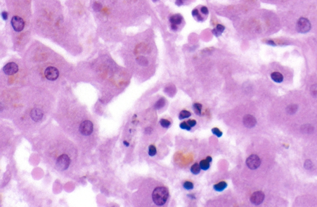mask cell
Instances as JSON below:
<instances>
[{
    "mask_svg": "<svg viewBox=\"0 0 317 207\" xmlns=\"http://www.w3.org/2000/svg\"><path fill=\"white\" fill-rule=\"evenodd\" d=\"M227 183L226 182L222 181V182H220L218 184L214 185V189L215 191H216L218 192H221V191H224V189H225L227 187Z\"/></svg>",
    "mask_w": 317,
    "mask_h": 207,
    "instance_id": "2e32d148",
    "label": "cell"
},
{
    "mask_svg": "<svg viewBox=\"0 0 317 207\" xmlns=\"http://www.w3.org/2000/svg\"><path fill=\"white\" fill-rule=\"evenodd\" d=\"M201 169L200 165H198V163H195L191 167L190 171L193 174H198V173H200Z\"/></svg>",
    "mask_w": 317,
    "mask_h": 207,
    "instance_id": "cb8c5ba5",
    "label": "cell"
},
{
    "mask_svg": "<svg viewBox=\"0 0 317 207\" xmlns=\"http://www.w3.org/2000/svg\"><path fill=\"white\" fill-rule=\"evenodd\" d=\"M45 76L48 80L51 81H56L59 76V71L56 68L50 66L48 67L45 70Z\"/></svg>",
    "mask_w": 317,
    "mask_h": 207,
    "instance_id": "ba28073f",
    "label": "cell"
},
{
    "mask_svg": "<svg viewBox=\"0 0 317 207\" xmlns=\"http://www.w3.org/2000/svg\"><path fill=\"white\" fill-rule=\"evenodd\" d=\"M165 105V100L164 98H161L158 99L154 105V108L157 109L162 108Z\"/></svg>",
    "mask_w": 317,
    "mask_h": 207,
    "instance_id": "ffe728a7",
    "label": "cell"
},
{
    "mask_svg": "<svg viewBox=\"0 0 317 207\" xmlns=\"http://www.w3.org/2000/svg\"><path fill=\"white\" fill-rule=\"evenodd\" d=\"M1 17H2V18L3 19V20H6L8 19V12H6V11H3V12H2V13H1Z\"/></svg>",
    "mask_w": 317,
    "mask_h": 207,
    "instance_id": "d590c367",
    "label": "cell"
},
{
    "mask_svg": "<svg viewBox=\"0 0 317 207\" xmlns=\"http://www.w3.org/2000/svg\"><path fill=\"white\" fill-rule=\"evenodd\" d=\"M30 115L33 121L36 122H38L42 119L43 114V112L40 109L34 108L32 109Z\"/></svg>",
    "mask_w": 317,
    "mask_h": 207,
    "instance_id": "7c38bea8",
    "label": "cell"
},
{
    "mask_svg": "<svg viewBox=\"0 0 317 207\" xmlns=\"http://www.w3.org/2000/svg\"><path fill=\"white\" fill-rule=\"evenodd\" d=\"M191 14L193 17H194V19L198 22H202L204 19V17H202V16L200 14L199 11H198L197 9H194V10L192 11Z\"/></svg>",
    "mask_w": 317,
    "mask_h": 207,
    "instance_id": "e0dca14e",
    "label": "cell"
},
{
    "mask_svg": "<svg viewBox=\"0 0 317 207\" xmlns=\"http://www.w3.org/2000/svg\"><path fill=\"white\" fill-rule=\"evenodd\" d=\"M3 70L4 74L10 76V75H13L17 73L19 70V68L16 63L11 62L4 66Z\"/></svg>",
    "mask_w": 317,
    "mask_h": 207,
    "instance_id": "30bf717a",
    "label": "cell"
},
{
    "mask_svg": "<svg viewBox=\"0 0 317 207\" xmlns=\"http://www.w3.org/2000/svg\"><path fill=\"white\" fill-rule=\"evenodd\" d=\"M311 29V24L309 19L305 17H301L298 19L296 25L297 31L301 33H305L310 31Z\"/></svg>",
    "mask_w": 317,
    "mask_h": 207,
    "instance_id": "3957f363",
    "label": "cell"
},
{
    "mask_svg": "<svg viewBox=\"0 0 317 207\" xmlns=\"http://www.w3.org/2000/svg\"><path fill=\"white\" fill-rule=\"evenodd\" d=\"M151 130H152L151 129V128H149H149H147V129H146V133H148V134H150V133H151Z\"/></svg>",
    "mask_w": 317,
    "mask_h": 207,
    "instance_id": "f35d334b",
    "label": "cell"
},
{
    "mask_svg": "<svg viewBox=\"0 0 317 207\" xmlns=\"http://www.w3.org/2000/svg\"><path fill=\"white\" fill-rule=\"evenodd\" d=\"M298 109V106L297 105H290L286 108V112L289 114H294L296 113Z\"/></svg>",
    "mask_w": 317,
    "mask_h": 207,
    "instance_id": "ac0fdd59",
    "label": "cell"
},
{
    "mask_svg": "<svg viewBox=\"0 0 317 207\" xmlns=\"http://www.w3.org/2000/svg\"><path fill=\"white\" fill-rule=\"evenodd\" d=\"M266 43H267V44H268V45H273V46L275 45L274 42L272 40H268V41L266 42Z\"/></svg>",
    "mask_w": 317,
    "mask_h": 207,
    "instance_id": "74e56055",
    "label": "cell"
},
{
    "mask_svg": "<svg viewBox=\"0 0 317 207\" xmlns=\"http://www.w3.org/2000/svg\"><path fill=\"white\" fill-rule=\"evenodd\" d=\"M136 61H137V63L139 65L143 66H147L149 64L148 60L147 59V58H146L144 56H139V58H138L137 59H136Z\"/></svg>",
    "mask_w": 317,
    "mask_h": 207,
    "instance_id": "7402d4cb",
    "label": "cell"
},
{
    "mask_svg": "<svg viewBox=\"0 0 317 207\" xmlns=\"http://www.w3.org/2000/svg\"><path fill=\"white\" fill-rule=\"evenodd\" d=\"M183 1L185 2V0H183Z\"/></svg>",
    "mask_w": 317,
    "mask_h": 207,
    "instance_id": "7bdbcfd3",
    "label": "cell"
},
{
    "mask_svg": "<svg viewBox=\"0 0 317 207\" xmlns=\"http://www.w3.org/2000/svg\"><path fill=\"white\" fill-rule=\"evenodd\" d=\"M271 77L272 80L277 83L282 82L283 81V79H284V77L283 75L278 72H272L271 75Z\"/></svg>",
    "mask_w": 317,
    "mask_h": 207,
    "instance_id": "5bb4252c",
    "label": "cell"
},
{
    "mask_svg": "<svg viewBox=\"0 0 317 207\" xmlns=\"http://www.w3.org/2000/svg\"><path fill=\"white\" fill-rule=\"evenodd\" d=\"M183 186L187 190H191V189H193V187H194V185H193L191 182L186 181L183 183Z\"/></svg>",
    "mask_w": 317,
    "mask_h": 207,
    "instance_id": "f1b7e54d",
    "label": "cell"
},
{
    "mask_svg": "<svg viewBox=\"0 0 317 207\" xmlns=\"http://www.w3.org/2000/svg\"><path fill=\"white\" fill-rule=\"evenodd\" d=\"M93 123L89 120H85L82 121L81 123L79 129V130L81 133V134L85 136L90 135L92 133V132H93Z\"/></svg>",
    "mask_w": 317,
    "mask_h": 207,
    "instance_id": "277c9868",
    "label": "cell"
},
{
    "mask_svg": "<svg viewBox=\"0 0 317 207\" xmlns=\"http://www.w3.org/2000/svg\"><path fill=\"white\" fill-rule=\"evenodd\" d=\"M12 27L16 32H21L24 28V21L19 16H13L11 19Z\"/></svg>",
    "mask_w": 317,
    "mask_h": 207,
    "instance_id": "52a82bcc",
    "label": "cell"
},
{
    "mask_svg": "<svg viewBox=\"0 0 317 207\" xmlns=\"http://www.w3.org/2000/svg\"><path fill=\"white\" fill-rule=\"evenodd\" d=\"M193 109H194L195 113L198 114V115H201V110H202V105L201 104L199 103H195L193 105Z\"/></svg>",
    "mask_w": 317,
    "mask_h": 207,
    "instance_id": "d4e9b609",
    "label": "cell"
},
{
    "mask_svg": "<svg viewBox=\"0 0 317 207\" xmlns=\"http://www.w3.org/2000/svg\"><path fill=\"white\" fill-rule=\"evenodd\" d=\"M180 128L183 129H186L187 130H190L191 129V127L189 126V124L187 123V122H183L180 125Z\"/></svg>",
    "mask_w": 317,
    "mask_h": 207,
    "instance_id": "f546056e",
    "label": "cell"
},
{
    "mask_svg": "<svg viewBox=\"0 0 317 207\" xmlns=\"http://www.w3.org/2000/svg\"><path fill=\"white\" fill-rule=\"evenodd\" d=\"M70 163H71V160L69 157L66 154H63L58 158L56 161L55 166L58 171H63L67 170L69 168Z\"/></svg>",
    "mask_w": 317,
    "mask_h": 207,
    "instance_id": "7a4b0ae2",
    "label": "cell"
},
{
    "mask_svg": "<svg viewBox=\"0 0 317 207\" xmlns=\"http://www.w3.org/2000/svg\"><path fill=\"white\" fill-rule=\"evenodd\" d=\"M200 11H201V12L203 15L207 16V15L209 14V10H208V8L206 7V6H202L201 8Z\"/></svg>",
    "mask_w": 317,
    "mask_h": 207,
    "instance_id": "836d02e7",
    "label": "cell"
},
{
    "mask_svg": "<svg viewBox=\"0 0 317 207\" xmlns=\"http://www.w3.org/2000/svg\"><path fill=\"white\" fill-rule=\"evenodd\" d=\"M157 153L156 148L154 145H151L149 147V155L151 156H154Z\"/></svg>",
    "mask_w": 317,
    "mask_h": 207,
    "instance_id": "83f0119b",
    "label": "cell"
},
{
    "mask_svg": "<svg viewBox=\"0 0 317 207\" xmlns=\"http://www.w3.org/2000/svg\"><path fill=\"white\" fill-rule=\"evenodd\" d=\"M184 3L185 2L183 1V0H175V4L178 6L183 5Z\"/></svg>",
    "mask_w": 317,
    "mask_h": 207,
    "instance_id": "8d00e7d4",
    "label": "cell"
},
{
    "mask_svg": "<svg viewBox=\"0 0 317 207\" xmlns=\"http://www.w3.org/2000/svg\"><path fill=\"white\" fill-rule=\"evenodd\" d=\"M164 92L169 96H173L176 93V88L174 85H170L165 88Z\"/></svg>",
    "mask_w": 317,
    "mask_h": 207,
    "instance_id": "9a60e30c",
    "label": "cell"
},
{
    "mask_svg": "<svg viewBox=\"0 0 317 207\" xmlns=\"http://www.w3.org/2000/svg\"><path fill=\"white\" fill-rule=\"evenodd\" d=\"M102 4H101L100 3H98V2H95L94 4V5H93L94 10L96 11H100V10L102 9Z\"/></svg>",
    "mask_w": 317,
    "mask_h": 207,
    "instance_id": "d6a6232c",
    "label": "cell"
},
{
    "mask_svg": "<svg viewBox=\"0 0 317 207\" xmlns=\"http://www.w3.org/2000/svg\"><path fill=\"white\" fill-rule=\"evenodd\" d=\"M246 165L250 169H256L261 165V160L257 155H251L246 160Z\"/></svg>",
    "mask_w": 317,
    "mask_h": 207,
    "instance_id": "5b68a950",
    "label": "cell"
},
{
    "mask_svg": "<svg viewBox=\"0 0 317 207\" xmlns=\"http://www.w3.org/2000/svg\"><path fill=\"white\" fill-rule=\"evenodd\" d=\"M169 197V192L164 186L156 187L152 193V199L156 205L162 206L166 204Z\"/></svg>",
    "mask_w": 317,
    "mask_h": 207,
    "instance_id": "6da1fadb",
    "label": "cell"
},
{
    "mask_svg": "<svg viewBox=\"0 0 317 207\" xmlns=\"http://www.w3.org/2000/svg\"><path fill=\"white\" fill-rule=\"evenodd\" d=\"M265 193L261 191H257L254 192L250 197V202L254 205L261 204L265 199Z\"/></svg>",
    "mask_w": 317,
    "mask_h": 207,
    "instance_id": "9c48e42d",
    "label": "cell"
},
{
    "mask_svg": "<svg viewBox=\"0 0 317 207\" xmlns=\"http://www.w3.org/2000/svg\"><path fill=\"white\" fill-rule=\"evenodd\" d=\"M224 30H225V27H224L223 25L218 24L216 25V27H215L212 30V32L214 36H215L216 37H219V36H221V34L224 32Z\"/></svg>",
    "mask_w": 317,
    "mask_h": 207,
    "instance_id": "4fadbf2b",
    "label": "cell"
},
{
    "mask_svg": "<svg viewBox=\"0 0 317 207\" xmlns=\"http://www.w3.org/2000/svg\"><path fill=\"white\" fill-rule=\"evenodd\" d=\"M243 123L247 128H253L257 124V120L251 114H246L244 117Z\"/></svg>",
    "mask_w": 317,
    "mask_h": 207,
    "instance_id": "8fae6325",
    "label": "cell"
},
{
    "mask_svg": "<svg viewBox=\"0 0 317 207\" xmlns=\"http://www.w3.org/2000/svg\"><path fill=\"white\" fill-rule=\"evenodd\" d=\"M187 123L189 124V126H190L191 127H193L195 126V125L196 124V121L195 120H188L187 121Z\"/></svg>",
    "mask_w": 317,
    "mask_h": 207,
    "instance_id": "e575fe53",
    "label": "cell"
},
{
    "mask_svg": "<svg viewBox=\"0 0 317 207\" xmlns=\"http://www.w3.org/2000/svg\"><path fill=\"white\" fill-rule=\"evenodd\" d=\"M158 1V0H152V1H153L154 3H156V2Z\"/></svg>",
    "mask_w": 317,
    "mask_h": 207,
    "instance_id": "b9f144b4",
    "label": "cell"
},
{
    "mask_svg": "<svg viewBox=\"0 0 317 207\" xmlns=\"http://www.w3.org/2000/svg\"><path fill=\"white\" fill-rule=\"evenodd\" d=\"M123 143H124V145H126V147H128L129 145H130V143H129L128 142H127L126 141H124V142H123Z\"/></svg>",
    "mask_w": 317,
    "mask_h": 207,
    "instance_id": "ab89813d",
    "label": "cell"
},
{
    "mask_svg": "<svg viewBox=\"0 0 317 207\" xmlns=\"http://www.w3.org/2000/svg\"><path fill=\"white\" fill-rule=\"evenodd\" d=\"M212 133H213L214 135H216L217 137H221L222 135V132H221V130H220L219 129H218V128H213V129H212Z\"/></svg>",
    "mask_w": 317,
    "mask_h": 207,
    "instance_id": "1f68e13d",
    "label": "cell"
},
{
    "mask_svg": "<svg viewBox=\"0 0 317 207\" xmlns=\"http://www.w3.org/2000/svg\"><path fill=\"white\" fill-rule=\"evenodd\" d=\"M311 95L314 98H317V84H314L310 87Z\"/></svg>",
    "mask_w": 317,
    "mask_h": 207,
    "instance_id": "484cf974",
    "label": "cell"
},
{
    "mask_svg": "<svg viewBox=\"0 0 317 207\" xmlns=\"http://www.w3.org/2000/svg\"><path fill=\"white\" fill-rule=\"evenodd\" d=\"M160 124L164 128H169L171 124V122L169 120H165V119H162V120H160Z\"/></svg>",
    "mask_w": 317,
    "mask_h": 207,
    "instance_id": "4316f807",
    "label": "cell"
},
{
    "mask_svg": "<svg viewBox=\"0 0 317 207\" xmlns=\"http://www.w3.org/2000/svg\"><path fill=\"white\" fill-rule=\"evenodd\" d=\"M206 159L208 160L209 161H210V162H211V161H212V158H211V156H208V157L206 158Z\"/></svg>",
    "mask_w": 317,
    "mask_h": 207,
    "instance_id": "60d3db41",
    "label": "cell"
},
{
    "mask_svg": "<svg viewBox=\"0 0 317 207\" xmlns=\"http://www.w3.org/2000/svg\"><path fill=\"white\" fill-rule=\"evenodd\" d=\"M210 161H209L208 160H202L200 162V166L201 167V169L202 170H207L210 167Z\"/></svg>",
    "mask_w": 317,
    "mask_h": 207,
    "instance_id": "44dd1931",
    "label": "cell"
},
{
    "mask_svg": "<svg viewBox=\"0 0 317 207\" xmlns=\"http://www.w3.org/2000/svg\"><path fill=\"white\" fill-rule=\"evenodd\" d=\"M183 18L180 14H174L170 17L169 22L170 23V29L173 31H177L179 29V25H181Z\"/></svg>",
    "mask_w": 317,
    "mask_h": 207,
    "instance_id": "8992f818",
    "label": "cell"
},
{
    "mask_svg": "<svg viewBox=\"0 0 317 207\" xmlns=\"http://www.w3.org/2000/svg\"><path fill=\"white\" fill-rule=\"evenodd\" d=\"M314 130V127H312L311 125L309 124H305L302 126L301 130L303 133L305 134H310L313 133Z\"/></svg>",
    "mask_w": 317,
    "mask_h": 207,
    "instance_id": "d6986e66",
    "label": "cell"
},
{
    "mask_svg": "<svg viewBox=\"0 0 317 207\" xmlns=\"http://www.w3.org/2000/svg\"><path fill=\"white\" fill-rule=\"evenodd\" d=\"M191 115V114L190 111H187V110H182L179 114V119L180 120H183V119L188 118L189 117H190Z\"/></svg>",
    "mask_w": 317,
    "mask_h": 207,
    "instance_id": "603a6c76",
    "label": "cell"
},
{
    "mask_svg": "<svg viewBox=\"0 0 317 207\" xmlns=\"http://www.w3.org/2000/svg\"><path fill=\"white\" fill-rule=\"evenodd\" d=\"M304 167L307 169H310L312 168V167H313V163H312V162L309 160H306L304 163Z\"/></svg>",
    "mask_w": 317,
    "mask_h": 207,
    "instance_id": "4dcf8cb0",
    "label": "cell"
}]
</instances>
